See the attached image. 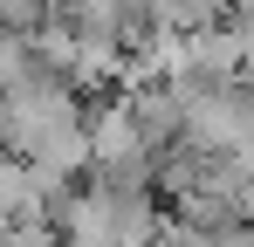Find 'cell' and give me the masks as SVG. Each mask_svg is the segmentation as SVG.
<instances>
[{
    "instance_id": "7a4b0ae2",
    "label": "cell",
    "mask_w": 254,
    "mask_h": 247,
    "mask_svg": "<svg viewBox=\"0 0 254 247\" xmlns=\"http://www.w3.org/2000/svg\"><path fill=\"white\" fill-rule=\"evenodd\" d=\"M158 7H165V21H172V28H186V35L234 21V0H158Z\"/></svg>"
},
{
    "instance_id": "6da1fadb",
    "label": "cell",
    "mask_w": 254,
    "mask_h": 247,
    "mask_svg": "<svg viewBox=\"0 0 254 247\" xmlns=\"http://www.w3.org/2000/svg\"><path fill=\"white\" fill-rule=\"evenodd\" d=\"M62 69L48 62L42 28H0V96H21L35 82H55Z\"/></svg>"
},
{
    "instance_id": "277c9868",
    "label": "cell",
    "mask_w": 254,
    "mask_h": 247,
    "mask_svg": "<svg viewBox=\"0 0 254 247\" xmlns=\"http://www.w3.org/2000/svg\"><path fill=\"white\" fill-rule=\"evenodd\" d=\"M234 21H248V28H254V0H234Z\"/></svg>"
},
{
    "instance_id": "3957f363",
    "label": "cell",
    "mask_w": 254,
    "mask_h": 247,
    "mask_svg": "<svg viewBox=\"0 0 254 247\" xmlns=\"http://www.w3.org/2000/svg\"><path fill=\"white\" fill-rule=\"evenodd\" d=\"M0 247H62V227L55 220H7Z\"/></svg>"
}]
</instances>
